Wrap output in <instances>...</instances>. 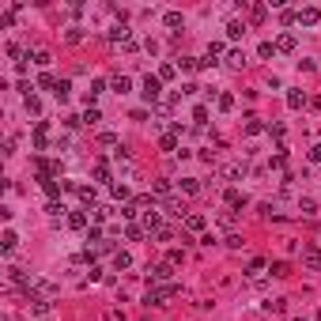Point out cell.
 <instances>
[{
	"instance_id": "obj_1",
	"label": "cell",
	"mask_w": 321,
	"mask_h": 321,
	"mask_svg": "<svg viewBox=\"0 0 321 321\" xmlns=\"http://www.w3.org/2000/svg\"><path fill=\"white\" fill-rule=\"evenodd\" d=\"M178 295V283L170 280V283H159V287H147V295H144V302L147 306H162L166 299H174Z\"/></svg>"
},
{
	"instance_id": "obj_2",
	"label": "cell",
	"mask_w": 321,
	"mask_h": 321,
	"mask_svg": "<svg viewBox=\"0 0 321 321\" xmlns=\"http://www.w3.org/2000/svg\"><path fill=\"white\" fill-rule=\"evenodd\" d=\"M27 302H30V318H34V321H49V318H53V302H49V299L27 295Z\"/></svg>"
},
{
	"instance_id": "obj_3",
	"label": "cell",
	"mask_w": 321,
	"mask_h": 321,
	"mask_svg": "<svg viewBox=\"0 0 321 321\" xmlns=\"http://www.w3.org/2000/svg\"><path fill=\"white\" fill-rule=\"evenodd\" d=\"M159 95H162V80L159 76H147L144 80V99L147 102H159Z\"/></svg>"
},
{
	"instance_id": "obj_4",
	"label": "cell",
	"mask_w": 321,
	"mask_h": 321,
	"mask_svg": "<svg viewBox=\"0 0 321 321\" xmlns=\"http://www.w3.org/2000/svg\"><path fill=\"white\" fill-rule=\"evenodd\" d=\"M295 19H299L302 27H318V23H321V8H299Z\"/></svg>"
},
{
	"instance_id": "obj_5",
	"label": "cell",
	"mask_w": 321,
	"mask_h": 321,
	"mask_svg": "<svg viewBox=\"0 0 321 321\" xmlns=\"http://www.w3.org/2000/svg\"><path fill=\"white\" fill-rule=\"evenodd\" d=\"M147 280H155V283L166 280V283H170V261L166 264H147Z\"/></svg>"
},
{
	"instance_id": "obj_6",
	"label": "cell",
	"mask_w": 321,
	"mask_h": 321,
	"mask_svg": "<svg viewBox=\"0 0 321 321\" xmlns=\"http://www.w3.org/2000/svg\"><path fill=\"white\" fill-rule=\"evenodd\" d=\"M45 144H49V125H45V121H38V125H34V147H38V151H45Z\"/></svg>"
},
{
	"instance_id": "obj_7",
	"label": "cell",
	"mask_w": 321,
	"mask_h": 321,
	"mask_svg": "<svg viewBox=\"0 0 321 321\" xmlns=\"http://www.w3.org/2000/svg\"><path fill=\"white\" fill-rule=\"evenodd\" d=\"M144 231H155V234L162 231V212H155V208L144 212Z\"/></svg>"
},
{
	"instance_id": "obj_8",
	"label": "cell",
	"mask_w": 321,
	"mask_h": 321,
	"mask_svg": "<svg viewBox=\"0 0 321 321\" xmlns=\"http://www.w3.org/2000/svg\"><path fill=\"white\" fill-rule=\"evenodd\" d=\"M302 264L314 268V272H321V249H302Z\"/></svg>"
},
{
	"instance_id": "obj_9",
	"label": "cell",
	"mask_w": 321,
	"mask_h": 321,
	"mask_svg": "<svg viewBox=\"0 0 321 321\" xmlns=\"http://www.w3.org/2000/svg\"><path fill=\"white\" fill-rule=\"evenodd\" d=\"M219 174L234 181V178H242V174H246V162H227V166H219Z\"/></svg>"
},
{
	"instance_id": "obj_10",
	"label": "cell",
	"mask_w": 321,
	"mask_h": 321,
	"mask_svg": "<svg viewBox=\"0 0 321 321\" xmlns=\"http://www.w3.org/2000/svg\"><path fill=\"white\" fill-rule=\"evenodd\" d=\"M242 34H246V23H242V19H231V23H227V38H231V42H238Z\"/></svg>"
},
{
	"instance_id": "obj_11",
	"label": "cell",
	"mask_w": 321,
	"mask_h": 321,
	"mask_svg": "<svg viewBox=\"0 0 321 321\" xmlns=\"http://www.w3.org/2000/svg\"><path fill=\"white\" fill-rule=\"evenodd\" d=\"M110 87H114L117 95H129V91H132V80H129V76H114V80H110Z\"/></svg>"
},
{
	"instance_id": "obj_12",
	"label": "cell",
	"mask_w": 321,
	"mask_h": 321,
	"mask_svg": "<svg viewBox=\"0 0 321 321\" xmlns=\"http://www.w3.org/2000/svg\"><path fill=\"white\" fill-rule=\"evenodd\" d=\"M185 227H189V231H204V227H208V219L201 216V212H189V216H185Z\"/></svg>"
},
{
	"instance_id": "obj_13",
	"label": "cell",
	"mask_w": 321,
	"mask_h": 321,
	"mask_svg": "<svg viewBox=\"0 0 321 321\" xmlns=\"http://www.w3.org/2000/svg\"><path fill=\"white\" fill-rule=\"evenodd\" d=\"M295 49V34H280L276 38V53H291Z\"/></svg>"
},
{
	"instance_id": "obj_14",
	"label": "cell",
	"mask_w": 321,
	"mask_h": 321,
	"mask_svg": "<svg viewBox=\"0 0 321 321\" xmlns=\"http://www.w3.org/2000/svg\"><path fill=\"white\" fill-rule=\"evenodd\" d=\"M151 189H155V197H166V201H170V189H174V185H170L166 178H159V181H151Z\"/></svg>"
},
{
	"instance_id": "obj_15",
	"label": "cell",
	"mask_w": 321,
	"mask_h": 321,
	"mask_svg": "<svg viewBox=\"0 0 321 321\" xmlns=\"http://www.w3.org/2000/svg\"><path fill=\"white\" fill-rule=\"evenodd\" d=\"M287 106H291V110H302V106H306V95H302V91H287Z\"/></svg>"
},
{
	"instance_id": "obj_16",
	"label": "cell",
	"mask_w": 321,
	"mask_h": 321,
	"mask_svg": "<svg viewBox=\"0 0 321 321\" xmlns=\"http://www.w3.org/2000/svg\"><path fill=\"white\" fill-rule=\"evenodd\" d=\"M68 227H72V231H83V227H87V212H72V216H68Z\"/></svg>"
},
{
	"instance_id": "obj_17",
	"label": "cell",
	"mask_w": 321,
	"mask_h": 321,
	"mask_svg": "<svg viewBox=\"0 0 321 321\" xmlns=\"http://www.w3.org/2000/svg\"><path fill=\"white\" fill-rule=\"evenodd\" d=\"M129 264H132V257L125 253V249H117V253H114V268H117V272H125Z\"/></svg>"
},
{
	"instance_id": "obj_18",
	"label": "cell",
	"mask_w": 321,
	"mask_h": 321,
	"mask_svg": "<svg viewBox=\"0 0 321 321\" xmlns=\"http://www.w3.org/2000/svg\"><path fill=\"white\" fill-rule=\"evenodd\" d=\"M264 15H268V8H264V4H253V8H249V23H264Z\"/></svg>"
},
{
	"instance_id": "obj_19",
	"label": "cell",
	"mask_w": 321,
	"mask_h": 321,
	"mask_svg": "<svg viewBox=\"0 0 321 321\" xmlns=\"http://www.w3.org/2000/svg\"><path fill=\"white\" fill-rule=\"evenodd\" d=\"M227 64H231V68H242V64H246V53H242V49H231V53H227Z\"/></svg>"
},
{
	"instance_id": "obj_20",
	"label": "cell",
	"mask_w": 321,
	"mask_h": 321,
	"mask_svg": "<svg viewBox=\"0 0 321 321\" xmlns=\"http://www.w3.org/2000/svg\"><path fill=\"white\" fill-rule=\"evenodd\" d=\"M110 193H114L117 201H129L132 193H129V185H125V181H114V185H110Z\"/></svg>"
},
{
	"instance_id": "obj_21",
	"label": "cell",
	"mask_w": 321,
	"mask_h": 321,
	"mask_svg": "<svg viewBox=\"0 0 321 321\" xmlns=\"http://www.w3.org/2000/svg\"><path fill=\"white\" fill-rule=\"evenodd\" d=\"M68 91H72V83H68V80H57V87H53V95H57L60 102L68 99Z\"/></svg>"
},
{
	"instance_id": "obj_22",
	"label": "cell",
	"mask_w": 321,
	"mask_h": 321,
	"mask_svg": "<svg viewBox=\"0 0 321 321\" xmlns=\"http://www.w3.org/2000/svg\"><path fill=\"white\" fill-rule=\"evenodd\" d=\"M181 193H201V181H197V178H181Z\"/></svg>"
},
{
	"instance_id": "obj_23",
	"label": "cell",
	"mask_w": 321,
	"mask_h": 321,
	"mask_svg": "<svg viewBox=\"0 0 321 321\" xmlns=\"http://www.w3.org/2000/svg\"><path fill=\"white\" fill-rule=\"evenodd\" d=\"M162 23H166L170 30H178V27H181V12H166V15H162Z\"/></svg>"
},
{
	"instance_id": "obj_24",
	"label": "cell",
	"mask_w": 321,
	"mask_h": 321,
	"mask_svg": "<svg viewBox=\"0 0 321 321\" xmlns=\"http://www.w3.org/2000/svg\"><path fill=\"white\" fill-rule=\"evenodd\" d=\"M216 106L223 110V114H231V110H234V95H219V99H216Z\"/></svg>"
},
{
	"instance_id": "obj_25",
	"label": "cell",
	"mask_w": 321,
	"mask_h": 321,
	"mask_svg": "<svg viewBox=\"0 0 321 321\" xmlns=\"http://www.w3.org/2000/svg\"><path fill=\"white\" fill-rule=\"evenodd\" d=\"M246 132H249V136H257V132H264L261 117H246Z\"/></svg>"
},
{
	"instance_id": "obj_26",
	"label": "cell",
	"mask_w": 321,
	"mask_h": 321,
	"mask_svg": "<svg viewBox=\"0 0 321 321\" xmlns=\"http://www.w3.org/2000/svg\"><path fill=\"white\" fill-rule=\"evenodd\" d=\"M80 201H83V204H95V189H91V185H80Z\"/></svg>"
},
{
	"instance_id": "obj_27",
	"label": "cell",
	"mask_w": 321,
	"mask_h": 321,
	"mask_svg": "<svg viewBox=\"0 0 321 321\" xmlns=\"http://www.w3.org/2000/svg\"><path fill=\"white\" fill-rule=\"evenodd\" d=\"M125 238H129V242H136V238H144V227H136V223H129V227H125Z\"/></svg>"
},
{
	"instance_id": "obj_28",
	"label": "cell",
	"mask_w": 321,
	"mask_h": 321,
	"mask_svg": "<svg viewBox=\"0 0 321 321\" xmlns=\"http://www.w3.org/2000/svg\"><path fill=\"white\" fill-rule=\"evenodd\" d=\"M95 178H99V181H110V166H106V162H95Z\"/></svg>"
},
{
	"instance_id": "obj_29",
	"label": "cell",
	"mask_w": 321,
	"mask_h": 321,
	"mask_svg": "<svg viewBox=\"0 0 321 321\" xmlns=\"http://www.w3.org/2000/svg\"><path fill=\"white\" fill-rule=\"evenodd\" d=\"M15 242H19V238H15V231H4V253H12Z\"/></svg>"
},
{
	"instance_id": "obj_30",
	"label": "cell",
	"mask_w": 321,
	"mask_h": 321,
	"mask_svg": "<svg viewBox=\"0 0 321 321\" xmlns=\"http://www.w3.org/2000/svg\"><path fill=\"white\" fill-rule=\"evenodd\" d=\"M42 189L49 193V197H57V193H60V185H57V181H53V178H45V181H42Z\"/></svg>"
},
{
	"instance_id": "obj_31",
	"label": "cell",
	"mask_w": 321,
	"mask_h": 321,
	"mask_svg": "<svg viewBox=\"0 0 321 321\" xmlns=\"http://www.w3.org/2000/svg\"><path fill=\"white\" fill-rule=\"evenodd\" d=\"M30 57H34V64H42V68H45V64H49V53H45V49H34Z\"/></svg>"
},
{
	"instance_id": "obj_32",
	"label": "cell",
	"mask_w": 321,
	"mask_h": 321,
	"mask_svg": "<svg viewBox=\"0 0 321 321\" xmlns=\"http://www.w3.org/2000/svg\"><path fill=\"white\" fill-rule=\"evenodd\" d=\"M27 110H30V114H34V117H38V114H42V102H38L34 95H27Z\"/></svg>"
},
{
	"instance_id": "obj_33",
	"label": "cell",
	"mask_w": 321,
	"mask_h": 321,
	"mask_svg": "<svg viewBox=\"0 0 321 321\" xmlns=\"http://www.w3.org/2000/svg\"><path fill=\"white\" fill-rule=\"evenodd\" d=\"M106 216H110V208H106V204H99V208H95V212H91V219H95V223H102Z\"/></svg>"
},
{
	"instance_id": "obj_34",
	"label": "cell",
	"mask_w": 321,
	"mask_h": 321,
	"mask_svg": "<svg viewBox=\"0 0 321 321\" xmlns=\"http://www.w3.org/2000/svg\"><path fill=\"white\" fill-rule=\"evenodd\" d=\"M299 208H302V216H314V212H318V204H314L310 197H306V201H299Z\"/></svg>"
},
{
	"instance_id": "obj_35",
	"label": "cell",
	"mask_w": 321,
	"mask_h": 321,
	"mask_svg": "<svg viewBox=\"0 0 321 321\" xmlns=\"http://www.w3.org/2000/svg\"><path fill=\"white\" fill-rule=\"evenodd\" d=\"M257 53H261V57H276V45H272V42H261V49H257Z\"/></svg>"
},
{
	"instance_id": "obj_36",
	"label": "cell",
	"mask_w": 321,
	"mask_h": 321,
	"mask_svg": "<svg viewBox=\"0 0 321 321\" xmlns=\"http://www.w3.org/2000/svg\"><path fill=\"white\" fill-rule=\"evenodd\" d=\"M193 121H197V125H204V121H208V110H204V106H197V110H193Z\"/></svg>"
},
{
	"instance_id": "obj_37",
	"label": "cell",
	"mask_w": 321,
	"mask_h": 321,
	"mask_svg": "<svg viewBox=\"0 0 321 321\" xmlns=\"http://www.w3.org/2000/svg\"><path fill=\"white\" fill-rule=\"evenodd\" d=\"M219 223H223V227H234V212H227V208H223V212H219Z\"/></svg>"
},
{
	"instance_id": "obj_38",
	"label": "cell",
	"mask_w": 321,
	"mask_h": 321,
	"mask_svg": "<svg viewBox=\"0 0 321 321\" xmlns=\"http://www.w3.org/2000/svg\"><path fill=\"white\" fill-rule=\"evenodd\" d=\"M83 121H87V125H95V121H102V114H99V110H95V106H91L87 114H83Z\"/></svg>"
},
{
	"instance_id": "obj_39",
	"label": "cell",
	"mask_w": 321,
	"mask_h": 321,
	"mask_svg": "<svg viewBox=\"0 0 321 321\" xmlns=\"http://www.w3.org/2000/svg\"><path fill=\"white\" fill-rule=\"evenodd\" d=\"M159 80H174V64H162V68H159Z\"/></svg>"
},
{
	"instance_id": "obj_40",
	"label": "cell",
	"mask_w": 321,
	"mask_h": 321,
	"mask_svg": "<svg viewBox=\"0 0 321 321\" xmlns=\"http://www.w3.org/2000/svg\"><path fill=\"white\" fill-rule=\"evenodd\" d=\"M227 246H231V249H242V234H227Z\"/></svg>"
},
{
	"instance_id": "obj_41",
	"label": "cell",
	"mask_w": 321,
	"mask_h": 321,
	"mask_svg": "<svg viewBox=\"0 0 321 321\" xmlns=\"http://www.w3.org/2000/svg\"><path fill=\"white\" fill-rule=\"evenodd\" d=\"M310 159H314V162H321V144H314V147H310Z\"/></svg>"
}]
</instances>
